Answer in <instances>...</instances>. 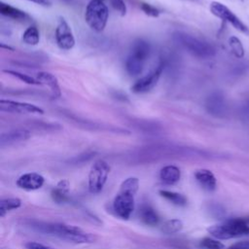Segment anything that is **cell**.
Masks as SVG:
<instances>
[{
	"label": "cell",
	"instance_id": "484cf974",
	"mask_svg": "<svg viewBox=\"0 0 249 249\" xmlns=\"http://www.w3.org/2000/svg\"><path fill=\"white\" fill-rule=\"evenodd\" d=\"M51 196L52 198L57 202V203H65L67 201H69V196H68V193H65L61 190H59L58 188H53L51 192Z\"/></svg>",
	"mask_w": 249,
	"mask_h": 249
},
{
	"label": "cell",
	"instance_id": "e575fe53",
	"mask_svg": "<svg viewBox=\"0 0 249 249\" xmlns=\"http://www.w3.org/2000/svg\"><path fill=\"white\" fill-rule=\"evenodd\" d=\"M101 1H103V0H101Z\"/></svg>",
	"mask_w": 249,
	"mask_h": 249
},
{
	"label": "cell",
	"instance_id": "6da1fadb",
	"mask_svg": "<svg viewBox=\"0 0 249 249\" xmlns=\"http://www.w3.org/2000/svg\"><path fill=\"white\" fill-rule=\"evenodd\" d=\"M34 227L44 233L53 234L74 243H92L96 239L95 235L88 233L81 228L72 225L59 223H37Z\"/></svg>",
	"mask_w": 249,
	"mask_h": 249
},
{
	"label": "cell",
	"instance_id": "f1b7e54d",
	"mask_svg": "<svg viewBox=\"0 0 249 249\" xmlns=\"http://www.w3.org/2000/svg\"><path fill=\"white\" fill-rule=\"evenodd\" d=\"M141 10L144 12V14L153 18H158L160 16V11L148 3H142Z\"/></svg>",
	"mask_w": 249,
	"mask_h": 249
},
{
	"label": "cell",
	"instance_id": "4316f807",
	"mask_svg": "<svg viewBox=\"0 0 249 249\" xmlns=\"http://www.w3.org/2000/svg\"><path fill=\"white\" fill-rule=\"evenodd\" d=\"M229 42H230V46H231L232 52L234 53V54L239 57L243 56L244 51H243V47H242L240 41L236 37H231Z\"/></svg>",
	"mask_w": 249,
	"mask_h": 249
},
{
	"label": "cell",
	"instance_id": "277c9868",
	"mask_svg": "<svg viewBox=\"0 0 249 249\" xmlns=\"http://www.w3.org/2000/svg\"><path fill=\"white\" fill-rule=\"evenodd\" d=\"M174 41L191 54L199 58H209L215 55V48L206 41L198 39L185 32H176L173 35Z\"/></svg>",
	"mask_w": 249,
	"mask_h": 249
},
{
	"label": "cell",
	"instance_id": "cb8c5ba5",
	"mask_svg": "<svg viewBox=\"0 0 249 249\" xmlns=\"http://www.w3.org/2000/svg\"><path fill=\"white\" fill-rule=\"evenodd\" d=\"M5 73L13 76V77H16L17 79L20 80L21 82L25 83V84H28V85H41L40 82L37 80V79H34L32 78L31 76H28L26 74H23V73H20V72H18V71H15V70H4Z\"/></svg>",
	"mask_w": 249,
	"mask_h": 249
},
{
	"label": "cell",
	"instance_id": "d4e9b609",
	"mask_svg": "<svg viewBox=\"0 0 249 249\" xmlns=\"http://www.w3.org/2000/svg\"><path fill=\"white\" fill-rule=\"evenodd\" d=\"M199 246L203 249H224V244L218 239L205 237L200 240Z\"/></svg>",
	"mask_w": 249,
	"mask_h": 249
},
{
	"label": "cell",
	"instance_id": "e0dca14e",
	"mask_svg": "<svg viewBox=\"0 0 249 249\" xmlns=\"http://www.w3.org/2000/svg\"><path fill=\"white\" fill-rule=\"evenodd\" d=\"M181 178V171L176 165H165L160 171V179L167 185L176 184Z\"/></svg>",
	"mask_w": 249,
	"mask_h": 249
},
{
	"label": "cell",
	"instance_id": "ac0fdd59",
	"mask_svg": "<svg viewBox=\"0 0 249 249\" xmlns=\"http://www.w3.org/2000/svg\"><path fill=\"white\" fill-rule=\"evenodd\" d=\"M140 220L147 226L155 227L160 223V216L157 211L150 205H143L139 210Z\"/></svg>",
	"mask_w": 249,
	"mask_h": 249
},
{
	"label": "cell",
	"instance_id": "836d02e7",
	"mask_svg": "<svg viewBox=\"0 0 249 249\" xmlns=\"http://www.w3.org/2000/svg\"><path fill=\"white\" fill-rule=\"evenodd\" d=\"M241 112L244 116L246 117H249V99L243 104L242 108H241Z\"/></svg>",
	"mask_w": 249,
	"mask_h": 249
},
{
	"label": "cell",
	"instance_id": "4fadbf2b",
	"mask_svg": "<svg viewBox=\"0 0 249 249\" xmlns=\"http://www.w3.org/2000/svg\"><path fill=\"white\" fill-rule=\"evenodd\" d=\"M45 183L44 177L37 173V172H28L20 175L16 184L18 188L27 190V191H34L42 188Z\"/></svg>",
	"mask_w": 249,
	"mask_h": 249
},
{
	"label": "cell",
	"instance_id": "9c48e42d",
	"mask_svg": "<svg viewBox=\"0 0 249 249\" xmlns=\"http://www.w3.org/2000/svg\"><path fill=\"white\" fill-rule=\"evenodd\" d=\"M54 37L58 48L61 50L69 51L75 46V38L72 30L63 18H58L54 31Z\"/></svg>",
	"mask_w": 249,
	"mask_h": 249
},
{
	"label": "cell",
	"instance_id": "d6986e66",
	"mask_svg": "<svg viewBox=\"0 0 249 249\" xmlns=\"http://www.w3.org/2000/svg\"><path fill=\"white\" fill-rule=\"evenodd\" d=\"M0 13L3 16L16 20H24L28 18V16L23 11L3 2L0 3Z\"/></svg>",
	"mask_w": 249,
	"mask_h": 249
},
{
	"label": "cell",
	"instance_id": "d6a6232c",
	"mask_svg": "<svg viewBox=\"0 0 249 249\" xmlns=\"http://www.w3.org/2000/svg\"><path fill=\"white\" fill-rule=\"evenodd\" d=\"M27 1L33 2L35 4H38V5H41V6H44V7H47V6L51 5L50 0H27Z\"/></svg>",
	"mask_w": 249,
	"mask_h": 249
},
{
	"label": "cell",
	"instance_id": "8992f818",
	"mask_svg": "<svg viewBox=\"0 0 249 249\" xmlns=\"http://www.w3.org/2000/svg\"><path fill=\"white\" fill-rule=\"evenodd\" d=\"M108 16V8L101 0H91L86 7V22L92 30L96 32H101L105 28Z\"/></svg>",
	"mask_w": 249,
	"mask_h": 249
},
{
	"label": "cell",
	"instance_id": "ffe728a7",
	"mask_svg": "<svg viewBox=\"0 0 249 249\" xmlns=\"http://www.w3.org/2000/svg\"><path fill=\"white\" fill-rule=\"evenodd\" d=\"M159 193L163 198H165L166 200H168L174 205L185 206L187 204V197L182 194L172 192V191H167V190H160Z\"/></svg>",
	"mask_w": 249,
	"mask_h": 249
},
{
	"label": "cell",
	"instance_id": "5b68a950",
	"mask_svg": "<svg viewBox=\"0 0 249 249\" xmlns=\"http://www.w3.org/2000/svg\"><path fill=\"white\" fill-rule=\"evenodd\" d=\"M151 53L150 44L142 39L136 40L130 49L125 59V70L130 76H137L142 73L146 60Z\"/></svg>",
	"mask_w": 249,
	"mask_h": 249
},
{
	"label": "cell",
	"instance_id": "4dcf8cb0",
	"mask_svg": "<svg viewBox=\"0 0 249 249\" xmlns=\"http://www.w3.org/2000/svg\"><path fill=\"white\" fill-rule=\"evenodd\" d=\"M228 249H249V240L238 241V242L231 245Z\"/></svg>",
	"mask_w": 249,
	"mask_h": 249
},
{
	"label": "cell",
	"instance_id": "7c38bea8",
	"mask_svg": "<svg viewBox=\"0 0 249 249\" xmlns=\"http://www.w3.org/2000/svg\"><path fill=\"white\" fill-rule=\"evenodd\" d=\"M163 65L159 64L153 71H151L146 76L140 78L134 85L131 87V91L134 93H143L152 89L159 82L160 77L162 73Z\"/></svg>",
	"mask_w": 249,
	"mask_h": 249
},
{
	"label": "cell",
	"instance_id": "5bb4252c",
	"mask_svg": "<svg viewBox=\"0 0 249 249\" xmlns=\"http://www.w3.org/2000/svg\"><path fill=\"white\" fill-rule=\"evenodd\" d=\"M30 136L31 134L29 130L25 128H15L1 134L0 145L1 147H5V146L17 144L29 139Z\"/></svg>",
	"mask_w": 249,
	"mask_h": 249
},
{
	"label": "cell",
	"instance_id": "7402d4cb",
	"mask_svg": "<svg viewBox=\"0 0 249 249\" xmlns=\"http://www.w3.org/2000/svg\"><path fill=\"white\" fill-rule=\"evenodd\" d=\"M21 39L27 45H30V46L38 45L40 41V33L38 28L35 25H31L27 27L22 33Z\"/></svg>",
	"mask_w": 249,
	"mask_h": 249
},
{
	"label": "cell",
	"instance_id": "8fae6325",
	"mask_svg": "<svg viewBox=\"0 0 249 249\" xmlns=\"http://www.w3.org/2000/svg\"><path fill=\"white\" fill-rule=\"evenodd\" d=\"M0 109L9 113L17 114H43L44 110L32 103L15 101L10 99L0 100Z\"/></svg>",
	"mask_w": 249,
	"mask_h": 249
},
{
	"label": "cell",
	"instance_id": "2e32d148",
	"mask_svg": "<svg viewBox=\"0 0 249 249\" xmlns=\"http://www.w3.org/2000/svg\"><path fill=\"white\" fill-rule=\"evenodd\" d=\"M37 80L40 82L41 85H45L50 89L52 92V96L53 98L60 97L61 95L60 87H59L57 78L53 74L50 72H39L37 73Z\"/></svg>",
	"mask_w": 249,
	"mask_h": 249
},
{
	"label": "cell",
	"instance_id": "7a4b0ae2",
	"mask_svg": "<svg viewBox=\"0 0 249 249\" xmlns=\"http://www.w3.org/2000/svg\"><path fill=\"white\" fill-rule=\"evenodd\" d=\"M139 189V180L136 177L124 179L113 201L115 213L122 219L127 220L134 210V198Z\"/></svg>",
	"mask_w": 249,
	"mask_h": 249
},
{
	"label": "cell",
	"instance_id": "ba28073f",
	"mask_svg": "<svg viewBox=\"0 0 249 249\" xmlns=\"http://www.w3.org/2000/svg\"><path fill=\"white\" fill-rule=\"evenodd\" d=\"M210 12L217 18L231 23L235 29L238 31L244 33V34H249V28L247 27L246 24H244L240 18L235 16L228 7H226L224 4L213 1L210 4Z\"/></svg>",
	"mask_w": 249,
	"mask_h": 249
},
{
	"label": "cell",
	"instance_id": "603a6c76",
	"mask_svg": "<svg viewBox=\"0 0 249 249\" xmlns=\"http://www.w3.org/2000/svg\"><path fill=\"white\" fill-rule=\"evenodd\" d=\"M182 229H183V222L178 218L169 219L165 221L160 227V231L165 234H173V233L179 232L182 231Z\"/></svg>",
	"mask_w": 249,
	"mask_h": 249
},
{
	"label": "cell",
	"instance_id": "44dd1931",
	"mask_svg": "<svg viewBox=\"0 0 249 249\" xmlns=\"http://www.w3.org/2000/svg\"><path fill=\"white\" fill-rule=\"evenodd\" d=\"M21 206V200L18 197H8L0 200V217H5V215L13 210L18 209Z\"/></svg>",
	"mask_w": 249,
	"mask_h": 249
},
{
	"label": "cell",
	"instance_id": "f546056e",
	"mask_svg": "<svg viewBox=\"0 0 249 249\" xmlns=\"http://www.w3.org/2000/svg\"><path fill=\"white\" fill-rule=\"evenodd\" d=\"M24 246L26 249H54L51 246H48L36 241H28L24 244Z\"/></svg>",
	"mask_w": 249,
	"mask_h": 249
},
{
	"label": "cell",
	"instance_id": "1f68e13d",
	"mask_svg": "<svg viewBox=\"0 0 249 249\" xmlns=\"http://www.w3.org/2000/svg\"><path fill=\"white\" fill-rule=\"evenodd\" d=\"M56 188H58L59 190L65 192V193H69V188H70V184H69V181L67 179H62L60 180L56 186Z\"/></svg>",
	"mask_w": 249,
	"mask_h": 249
},
{
	"label": "cell",
	"instance_id": "3957f363",
	"mask_svg": "<svg viewBox=\"0 0 249 249\" xmlns=\"http://www.w3.org/2000/svg\"><path fill=\"white\" fill-rule=\"evenodd\" d=\"M208 232L217 239H231L249 235V217H237L211 226Z\"/></svg>",
	"mask_w": 249,
	"mask_h": 249
},
{
	"label": "cell",
	"instance_id": "30bf717a",
	"mask_svg": "<svg viewBox=\"0 0 249 249\" xmlns=\"http://www.w3.org/2000/svg\"><path fill=\"white\" fill-rule=\"evenodd\" d=\"M205 109L214 117L222 118L226 116L228 113V103L225 95L219 90L210 93L205 99Z\"/></svg>",
	"mask_w": 249,
	"mask_h": 249
},
{
	"label": "cell",
	"instance_id": "52a82bcc",
	"mask_svg": "<svg viewBox=\"0 0 249 249\" xmlns=\"http://www.w3.org/2000/svg\"><path fill=\"white\" fill-rule=\"evenodd\" d=\"M110 173V165L103 160L93 162L89 173V190L91 194H98L102 191L108 175Z\"/></svg>",
	"mask_w": 249,
	"mask_h": 249
},
{
	"label": "cell",
	"instance_id": "9a60e30c",
	"mask_svg": "<svg viewBox=\"0 0 249 249\" xmlns=\"http://www.w3.org/2000/svg\"><path fill=\"white\" fill-rule=\"evenodd\" d=\"M195 178L203 190L207 192H213L216 190L217 180L213 172L210 171L209 169H197L195 172Z\"/></svg>",
	"mask_w": 249,
	"mask_h": 249
},
{
	"label": "cell",
	"instance_id": "83f0119b",
	"mask_svg": "<svg viewBox=\"0 0 249 249\" xmlns=\"http://www.w3.org/2000/svg\"><path fill=\"white\" fill-rule=\"evenodd\" d=\"M110 4L121 16H124L126 14V6L124 0H110Z\"/></svg>",
	"mask_w": 249,
	"mask_h": 249
}]
</instances>
